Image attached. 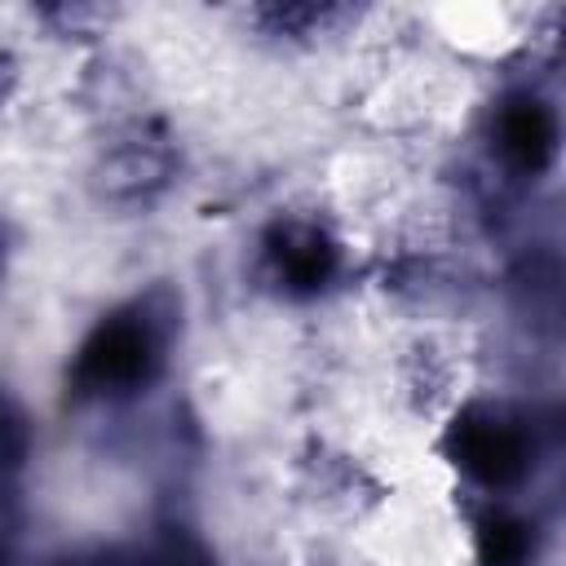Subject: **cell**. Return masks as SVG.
Masks as SVG:
<instances>
[{
    "label": "cell",
    "mask_w": 566,
    "mask_h": 566,
    "mask_svg": "<svg viewBox=\"0 0 566 566\" xmlns=\"http://www.w3.org/2000/svg\"><path fill=\"white\" fill-rule=\"evenodd\" d=\"M172 327H177V310L164 292L111 310L80 340L66 367V394L75 402H124L146 394L168 363Z\"/></svg>",
    "instance_id": "1"
},
{
    "label": "cell",
    "mask_w": 566,
    "mask_h": 566,
    "mask_svg": "<svg viewBox=\"0 0 566 566\" xmlns=\"http://www.w3.org/2000/svg\"><path fill=\"white\" fill-rule=\"evenodd\" d=\"M451 464L482 491H509L531 473L535 433L522 411L504 402H464L447 424Z\"/></svg>",
    "instance_id": "2"
},
{
    "label": "cell",
    "mask_w": 566,
    "mask_h": 566,
    "mask_svg": "<svg viewBox=\"0 0 566 566\" xmlns=\"http://www.w3.org/2000/svg\"><path fill=\"white\" fill-rule=\"evenodd\" d=\"M261 270L283 296L310 301L340 274V239L318 217L283 212L261 234Z\"/></svg>",
    "instance_id": "3"
},
{
    "label": "cell",
    "mask_w": 566,
    "mask_h": 566,
    "mask_svg": "<svg viewBox=\"0 0 566 566\" xmlns=\"http://www.w3.org/2000/svg\"><path fill=\"white\" fill-rule=\"evenodd\" d=\"M557 111L531 88L500 97V106L491 111V155L513 177L548 172L557 159Z\"/></svg>",
    "instance_id": "4"
},
{
    "label": "cell",
    "mask_w": 566,
    "mask_h": 566,
    "mask_svg": "<svg viewBox=\"0 0 566 566\" xmlns=\"http://www.w3.org/2000/svg\"><path fill=\"white\" fill-rule=\"evenodd\" d=\"M172 168H177L172 137L159 124H133L106 150V164H102L106 177L102 181H106V190L115 199L146 203V199H155L172 181Z\"/></svg>",
    "instance_id": "5"
},
{
    "label": "cell",
    "mask_w": 566,
    "mask_h": 566,
    "mask_svg": "<svg viewBox=\"0 0 566 566\" xmlns=\"http://www.w3.org/2000/svg\"><path fill=\"white\" fill-rule=\"evenodd\" d=\"M473 557L478 566H531L535 526L504 504H482L473 513Z\"/></svg>",
    "instance_id": "6"
},
{
    "label": "cell",
    "mask_w": 566,
    "mask_h": 566,
    "mask_svg": "<svg viewBox=\"0 0 566 566\" xmlns=\"http://www.w3.org/2000/svg\"><path fill=\"white\" fill-rule=\"evenodd\" d=\"M133 566H217L208 544L190 531V526H159L137 553H133Z\"/></svg>",
    "instance_id": "7"
},
{
    "label": "cell",
    "mask_w": 566,
    "mask_h": 566,
    "mask_svg": "<svg viewBox=\"0 0 566 566\" xmlns=\"http://www.w3.org/2000/svg\"><path fill=\"white\" fill-rule=\"evenodd\" d=\"M340 18H349V13L336 4H265V9H256V22L265 27V35H287V40L323 35Z\"/></svg>",
    "instance_id": "8"
},
{
    "label": "cell",
    "mask_w": 566,
    "mask_h": 566,
    "mask_svg": "<svg viewBox=\"0 0 566 566\" xmlns=\"http://www.w3.org/2000/svg\"><path fill=\"white\" fill-rule=\"evenodd\" d=\"M31 451V424L13 398L0 394V469H18Z\"/></svg>",
    "instance_id": "9"
},
{
    "label": "cell",
    "mask_w": 566,
    "mask_h": 566,
    "mask_svg": "<svg viewBox=\"0 0 566 566\" xmlns=\"http://www.w3.org/2000/svg\"><path fill=\"white\" fill-rule=\"evenodd\" d=\"M53 566H133V553H124V548H75V553H62Z\"/></svg>",
    "instance_id": "10"
},
{
    "label": "cell",
    "mask_w": 566,
    "mask_h": 566,
    "mask_svg": "<svg viewBox=\"0 0 566 566\" xmlns=\"http://www.w3.org/2000/svg\"><path fill=\"white\" fill-rule=\"evenodd\" d=\"M13 84H18V62H13L9 53H0V106L9 102V93H13Z\"/></svg>",
    "instance_id": "11"
},
{
    "label": "cell",
    "mask_w": 566,
    "mask_h": 566,
    "mask_svg": "<svg viewBox=\"0 0 566 566\" xmlns=\"http://www.w3.org/2000/svg\"><path fill=\"white\" fill-rule=\"evenodd\" d=\"M0 265H4V234H0Z\"/></svg>",
    "instance_id": "12"
}]
</instances>
